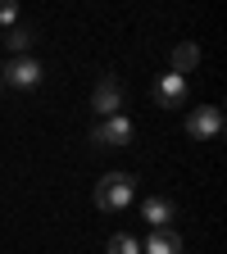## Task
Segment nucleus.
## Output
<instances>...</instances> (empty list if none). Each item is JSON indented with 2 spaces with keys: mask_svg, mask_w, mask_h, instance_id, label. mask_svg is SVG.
Returning <instances> with one entry per match:
<instances>
[{
  "mask_svg": "<svg viewBox=\"0 0 227 254\" xmlns=\"http://www.w3.org/2000/svg\"><path fill=\"white\" fill-rule=\"evenodd\" d=\"M196 64H200V46H196V41L173 46V73H177V77H186L191 68H196Z\"/></svg>",
  "mask_w": 227,
  "mask_h": 254,
  "instance_id": "obj_9",
  "label": "nucleus"
},
{
  "mask_svg": "<svg viewBox=\"0 0 227 254\" xmlns=\"http://www.w3.org/2000/svg\"><path fill=\"white\" fill-rule=\"evenodd\" d=\"M91 109L100 118H114L123 109V82H118V73H100V82H95V91H91Z\"/></svg>",
  "mask_w": 227,
  "mask_h": 254,
  "instance_id": "obj_3",
  "label": "nucleus"
},
{
  "mask_svg": "<svg viewBox=\"0 0 227 254\" xmlns=\"http://www.w3.org/2000/svg\"><path fill=\"white\" fill-rule=\"evenodd\" d=\"M0 91H5V77H0Z\"/></svg>",
  "mask_w": 227,
  "mask_h": 254,
  "instance_id": "obj_13",
  "label": "nucleus"
},
{
  "mask_svg": "<svg viewBox=\"0 0 227 254\" xmlns=\"http://www.w3.org/2000/svg\"><path fill=\"white\" fill-rule=\"evenodd\" d=\"M132 136H137L132 118H118V114H114V118H105V123L91 132V145H100V150H118V145H127Z\"/></svg>",
  "mask_w": 227,
  "mask_h": 254,
  "instance_id": "obj_4",
  "label": "nucleus"
},
{
  "mask_svg": "<svg viewBox=\"0 0 227 254\" xmlns=\"http://www.w3.org/2000/svg\"><path fill=\"white\" fill-rule=\"evenodd\" d=\"M186 132L196 136V141H214V136L223 132V109H218V105L191 109V114H186Z\"/></svg>",
  "mask_w": 227,
  "mask_h": 254,
  "instance_id": "obj_5",
  "label": "nucleus"
},
{
  "mask_svg": "<svg viewBox=\"0 0 227 254\" xmlns=\"http://www.w3.org/2000/svg\"><path fill=\"white\" fill-rule=\"evenodd\" d=\"M146 254H182V236L173 227H154V236L146 241Z\"/></svg>",
  "mask_w": 227,
  "mask_h": 254,
  "instance_id": "obj_8",
  "label": "nucleus"
},
{
  "mask_svg": "<svg viewBox=\"0 0 227 254\" xmlns=\"http://www.w3.org/2000/svg\"><path fill=\"white\" fill-rule=\"evenodd\" d=\"M0 77H5V86H18V91H32V86H41V77H46V68L32 55H14L5 68H0Z\"/></svg>",
  "mask_w": 227,
  "mask_h": 254,
  "instance_id": "obj_2",
  "label": "nucleus"
},
{
  "mask_svg": "<svg viewBox=\"0 0 227 254\" xmlns=\"http://www.w3.org/2000/svg\"><path fill=\"white\" fill-rule=\"evenodd\" d=\"M0 27H18V0H0Z\"/></svg>",
  "mask_w": 227,
  "mask_h": 254,
  "instance_id": "obj_12",
  "label": "nucleus"
},
{
  "mask_svg": "<svg viewBox=\"0 0 227 254\" xmlns=\"http://www.w3.org/2000/svg\"><path fill=\"white\" fill-rule=\"evenodd\" d=\"M141 218L150 222V227H168V222H173V200H164V195H150V200L141 204Z\"/></svg>",
  "mask_w": 227,
  "mask_h": 254,
  "instance_id": "obj_7",
  "label": "nucleus"
},
{
  "mask_svg": "<svg viewBox=\"0 0 227 254\" xmlns=\"http://www.w3.org/2000/svg\"><path fill=\"white\" fill-rule=\"evenodd\" d=\"M5 46H9L14 55H27L32 46H37V32H32V27H9V37H5Z\"/></svg>",
  "mask_w": 227,
  "mask_h": 254,
  "instance_id": "obj_10",
  "label": "nucleus"
},
{
  "mask_svg": "<svg viewBox=\"0 0 227 254\" xmlns=\"http://www.w3.org/2000/svg\"><path fill=\"white\" fill-rule=\"evenodd\" d=\"M154 105H164V109H182V105H186V77L164 73V77L154 82Z\"/></svg>",
  "mask_w": 227,
  "mask_h": 254,
  "instance_id": "obj_6",
  "label": "nucleus"
},
{
  "mask_svg": "<svg viewBox=\"0 0 227 254\" xmlns=\"http://www.w3.org/2000/svg\"><path fill=\"white\" fill-rule=\"evenodd\" d=\"M105 254H141V245L127 236V232H118V236H109V250Z\"/></svg>",
  "mask_w": 227,
  "mask_h": 254,
  "instance_id": "obj_11",
  "label": "nucleus"
},
{
  "mask_svg": "<svg viewBox=\"0 0 227 254\" xmlns=\"http://www.w3.org/2000/svg\"><path fill=\"white\" fill-rule=\"evenodd\" d=\"M132 195H137V177L132 173H105L100 182H95V209H100V213L127 209Z\"/></svg>",
  "mask_w": 227,
  "mask_h": 254,
  "instance_id": "obj_1",
  "label": "nucleus"
}]
</instances>
